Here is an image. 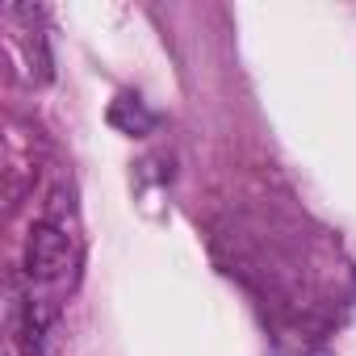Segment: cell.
<instances>
[{"label":"cell","instance_id":"cell-1","mask_svg":"<svg viewBox=\"0 0 356 356\" xmlns=\"http://www.w3.org/2000/svg\"><path fill=\"white\" fill-rule=\"evenodd\" d=\"M72 268V243L55 222H38L26 235V273L34 281H59Z\"/></svg>","mask_w":356,"mask_h":356},{"label":"cell","instance_id":"cell-2","mask_svg":"<svg viewBox=\"0 0 356 356\" xmlns=\"http://www.w3.org/2000/svg\"><path fill=\"white\" fill-rule=\"evenodd\" d=\"M51 327H55V306L47 298H26L17 306V318H13V343H17V352L22 356H42Z\"/></svg>","mask_w":356,"mask_h":356},{"label":"cell","instance_id":"cell-3","mask_svg":"<svg viewBox=\"0 0 356 356\" xmlns=\"http://www.w3.org/2000/svg\"><path fill=\"white\" fill-rule=\"evenodd\" d=\"M155 113L138 101V97H130V92H122L113 105H109V126L113 130H122V134H147V130H155Z\"/></svg>","mask_w":356,"mask_h":356}]
</instances>
